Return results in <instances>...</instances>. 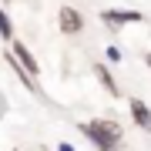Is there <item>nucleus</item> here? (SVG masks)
<instances>
[{
  "instance_id": "f257e3e1",
  "label": "nucleus",
  "mask_w": 151,
  "mask_h": 151,
  "mask_svg": "<svg viewBox=\"0 0 151 151\" xmlns=\"http://www.w3.org/2000/svg\"><path fill=\"white\" fill-rule=\"evenodd\" d=\"M77 131H81L97 151H118V145H121V128H118V121H108V118L81 121Z\"/></svg>"
},
{
  "instance_id": "f03ea898",
  "label": "nucleus",
  "mask_w": 151,
  "mask_h": 151,
  "mask_svg": "<svg viewBox=\"0 0 151 151\" xmlns=\"http://www.w3.org/2000/svg\"><path fill=\"white\" fill-rule=\"evenodd\" d=\"M148 17L141 14V10H128V7H104L101 10V24L108 30H114L118 34L121 27H131V24H145Z\"/></svg>"
},
{
  "instance_id": "7ed1b4c3",
  "label": "nucleus",
  "mask_w": 151,
  "mask_h": 151,
  "mask_svg": "<svg viewBox=\"0 0 151 151\" xmlns=\"http://www.w3.org/2000/svg\"><path fill=\"white\" fill-rule=\"evenodd\" d=\"M57 27H60V34H64V37H77V34L84 30V14L77 10V7L64 4V7L57 10Z\"/></svg>"
},
{
  "instance_id": "20e7f679",
  "label": "nucleus",
  "mask_w": 151,
  "mask_h": 151,
  "mask_svg": "<svg viewBox=\"0 0 151 151\" xmlns=\"http://www.w3.org/2000/svg\"><path fill=\"white\" fill-rule=\"evenodd\" d=\"M4 60H7V67H10L14 74H17V81H20L24 87H27V91H30L34 97H40V101H47V94H44V87L37 84V77H30L27 70H24L20 64H17V60H14V54H10V50H7V47H4Z\"/></svg>"
},
{
  "instance_id": "39448f33",
  "label": "nucleus",
  "mask_w": 151,
  "mask_h": 151,
  "mask_svg": "<svg viewBox=\"0 0 151 151\" xmlns=\"http://www.w3.org/2000/svg\"><path fill=\"white\" fill-rule=\"evenodd\" d=\"M7 50L14 54V60H17V64H20L24 70H27L30 77H37V74H40V60L34 57V50H30V47H27L24 40H14V44H10Z\"/></svg>"
},
{
  "instance_id": "423d86ee",
  "label": "nucleus",
  "mask_w": 151,
  "mask_h": 151,
  "mask_svg": "<svg viewBox=\"0 0 151 151\" xmlns=\"http://www.w3.org/2000/svg\"><path fill=\"white\" fill-rule=\"evenodd\" d=\"M128 111H131V121H134L145 134H151V108H148L145 97H131V101H128Z\"/></svg>"
},
{
  "instance_id": "0eeeda50",
  "label": "nucleus",
  "mask_w": 151,
  "mask_h": 151,
  "mask_svg": "<svg viewBox=\"0 0 151 151\" xmlns=\"http://www.w3.org/2000/svg\"><path fill=\"white\" fill-rule=\"evenodd\" d=\"M91 70H94V77H97V84L104 87V91H108L114 101H118L121 97V87H118V81H114V74H111V67L104 64V60H97V64H91Z\"/></svg>"
},
{
  "instance_id": "6e6552de",
  "label": "nucleus",
  "mask_w": 151,
  "mask_h": 151,
  "mask_svg": "<svg viewBox=\"0 0 151 151\" xmlns=\"http://www.w3.org/2000/svg\"><path fill=\"white\" fill-rule=\"evenodd\" d=\"M0 40H4V44H14L17 40V30H14V20L7 17V7H0Z\"/></svg>"
},
{
  "instance_id": "1a4fd4ad",
  "label": "nucleus",
  "mask_w": 151,
  "mask_h": 151,
  "mask_svg": "<svg viewBox=\"0 0 151 151\" xmlns=\"http://www.w3.org/2000/svg\"><path fill=\"white\" fill-rule=\"evenodd\" d=\"M121 60H124V54H121V47H118V44H111V47H104V64H121Z\"/></svg>"
},
{
  "instance_id": "9d476101",
  "label": "nucleus",
  "mask_w": 151,
  "mask_h": 151,
  "mask_svg": "<svg viewBox=\"0 0 151 151\" xmlns=\"http://www.w3.org/2000/svg\"><path fill=\"white\" fill-rule=\"evenodd\" d=\"M7 111H10V101H7V94H4V91H0V121H4V118H7Z\"/></svg>"
},
{
  "instance_id": "9b49d317",
  "label": "nucleus",
  "mask_w": 151,
  "mask_h": 151,
  "mask_svg": "<svg viewBox=\"0 0 151 151\" xmlns=\"http://www.w3.org/2000/svg\"><path fill=\"white\" fill-rule=\"evenodd\" d=\"M54 151H77V148H74V145H70V141H60V145H57Z\"/></svg>"
},
{
  "instance_id": "f8f14e48",
  "label": "nucleus",
  "mask_w": 151,
  "mask_h": 151,
  "mask_svg": "<svg viewBox=\"0 0 151 151\" xmlns=\"http://www.w3.org/2000/svg\"><path fill=\"white\" fill-rule=\"evenodd\" d=\"M145 64H148V67H151V47H148V50H145Z\"/></svg>"
},
{
  "instance_id": "ddd939ff",
  "label": "nucleus",
  "mask_w": 151,
  "mask_h": 151,
  "mask_svg": "<svg viewBox=\"0 0 151 151\" xmlns=\"http://www.w3.org/2000/svg\"><path fill=\"white\" fill-rule=\"evenodd\" d=\"M4 4H10V0H0V7H4Z\"/></svg>"
}]
</instances>
